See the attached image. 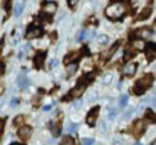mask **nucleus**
<instances>
[{
  "label": "nucleus",
  "mask_w": 156,
  "mask_h": 145,
  "mask_svg": "<svg viewBox=\"0 0 156 145\" xmlns=\"http://www.w3.org/2000/svg\"><path fill=\"white\" fill-rule=\"evenodd\" d=\"M3 90H5V84H3L2 81H0V95L3 93Z\"/></svg>",
  "instance_id": "35"
},
{
  "label": "nucleus",
  "mask_w": 156,
  "mask_h": 145,
  "mask_svg": "<svg viewBox=\"0 0 156 145\" xmlns=\"http://www.w3.org/2000/svg\"><path fill=\"white\" fill-rule=\"evenodd\" d=\"M95 98H97V92H90V93H89L87 101H90V102H92V101H95Z\"/></svg>",
  "instance_id": "28"
},
{
  "label": "nucleus",
  "mask_w": 156,
  "mask_h": 145,
  "mask_svg": "<svg viewBox=\"0 0 156 145\" xmlns=\"http://www.w3.org/2000/svg\"><path fill=\"white\" fill-rule=\"evenodd\" d=\"M43 60H44V54H37L35 58H34L35 67H41V66H43Z\"/></svg>",
  "instance_id": "13"
},
{
  "label": "nucleus",
  "mask_w": 156,
  "mask_h": 145,
  "mask_svg": "<svg viewBox=\"0 0 156 145\" xmlns=\"http://www.w3.org/2000/svg\"><path fill=\"white\" fill-rule=\"evenodd\" d=\"M60 145H75V140L70 136H66V137H63V140H61Z\"/></svg>",
  "instance_id": "20"
},
{
  "label": "nucleus",
  "mask_w": 156,
  "mask_h": 145,
  "mask_svg": "<svg viewBox=\"0 0 156 145\" xmlns=\"http://www.w3.org/2000/svg\"><path fill=\"white\" fill-rule=\"evenodd\" d=\"M132 44H133V47L138 49V50H139V49H144V41H142V40H135Z\"/></svg>",
  "instance_id": "21"
},
{
  "label": "nucleus",
  "mask_w": 156,
  "mask_h": 145,
  "mask_svg": "<svg viewBox=\"0 0 156 145\" xmlns=\"http://www.w3.org/2000/svg\"><path fill=\"white\" fill-rule=\"evenodd\" d=\"M98 113H100V109H98V107L92 109V110H90V112L87 113L86 122H87L89 125H95V122H97V118H98Z\"/></svg>",
  "instance_id": "3"
},
{
  "label": "nucleus",
  "mask_w": 156,
  "mask_h": 145,
  "mask_svg": "<svg viewBox=\"0 0 156 145\" xmlns=\"http://www.w3.org/2000/svg\"><path fill=\"white\" fill-rule=\"evenodd\" d=\"M76 72V64L73 63V64H67V67H66V74L67 75H73Z\"/></svg>",
  "instance_id": "18"
},
{
  "label": "nucleus",
  "mask_w": 156,
  "mask_h": 145,
  "mask_svg": "<svg viewBox=\"0 0 156 145\" xmlns=\"http://www.w3.org/2000/svg\"><path fill=\"white\" fill-rule=\"evenodd\" d=\"M86 37H87V31H81V32H80V35H78V38H76V40H78V41H83V40H84Z\"/></svg>",
  "instance_id": "26"
},
{
  "label": "nucleus",
  "mask_w": 156,
  "mask_h": 145,
  "mask_svg": "<svg viewBox=\"0 0 156 145\" xmlns=\"http://www.w3.org/2000/svg\"><path fill=\"white\" fill-rule=\"evenodd\" d=\"M136 63H127L126 66H124V69H122V74L126 75V77H132V75H135V72H136Z\"/></svg>",
  "instance_id": "4"
},
{
  "label": "nucleus",
  "mask_w": 156,
  "mask_h": 145,
  "mask_svg": "<svg viewBox=\"0 0 156 145\" xmlns=\"http://www.w3.org/2000/svg\"><path fill=\"white\" fill-rule=\"evenodd\" d=\"M151 37H153V40L156 41V25L153 26V32H151Z\"/></svg>",
  "instance_id": "34"
},
{
  "label": "nucleus",
  "mask_w": 156,
  "mask_h": 145,
  "mask_svg": "<svg viewBox=\"0 0 156 145\" xmlns=\"http://www.w3.org/2000/svg\"><path fill=\"white\" fill-rule=\"evenodd\" d=\"M51 109H52V105H44V107H43L44 112H48V110H51Z\"/></svg>",
  "instance_id": "36"
},
{
  "label": "nucleus",
  "mask_w": 156,
  "mask_h": 145,
  "mask_svg": "<svg viewBox=\"0 0 156 145\" xmlns=\"http://www.w3.org/2000/svg\"><path fill=\"white\" fill-rule=\"evenodd\" d=\"M115 116H116V110H115V109H110V110H109V118L113 119Z\"/></svg>",
  "instance_id": "30"
},
{
  "label": "nucleus",
  "mask_w": 156,
  "mask_h": 145,
  "mask_svg": "<svg viewBox=\"0 0 156 145\" xmlns=\"http://www.w3.org/2000/svg\"><path fill=\"white\" fill-rule=\"evenodd\" d=\"M151 84H153V75H151V74L144 75L141 80L136 81V84H135V87H133V92H135L136 95H142Z\"/></svg>",
  "instance_id": "2"
},
{
  "label": "nucleus",
  "mask_w": 156,
  "mask_h": 145,
  "mask_svg": "<svg viewBox=\"0 0 156 145\" xmlns=\"http://www.w3.org/2000/svg\"><path fill=\"white\" fill-rule=\"evenodd\" d=\"M57 64H58V61H57V60H51V61H49V67H55Z\"/></svg>",
  "instance_id": "33"
},
{
  "label": "nucleus",
  "mask_w": 156,
  "mask_h": 145,
  "mask_svg": "<svg viewBox=\"0 0 156 145\" xmlns=\"http://www.w3.org/2000/svg\"><path fill=\"white\" fill-rule=\"evenodd\" d=\"M69 5H70V6H76V2H75V0H70Z\"/></svg>",
  "instance_id": "37"
},
{
  "label": "nucleus",
  "mask_w": 156,
  "mask_h": 145,
  "mask_svg": "<svg viewBox=\"0 0 156 145\" xmlns=\"http://www.w3.org/2000/svg\"><path fill=\"white\" fill-rule=\"evenodd\" d=\"M138 35H139L141 38H150V37H151V31L147 29V28H144V29L138 31Z\"/></svg>",
  "instance_id": "15"
},
{
  "label": "nucleus",
  "mask_w": 156,
  "mask_h": 145,
  "mask_svg": "<svg viewBox=\"0 0 156 145\" xmlns=\"http://www.w3.org/2000/svg\"><path fill=\"white\" fill-rule=\"evenodd\" d=\"M127 102H129V96H127V95H122V96L119 98V107L124 109V107L127 105Z\"/></svg>",
  "instance_id": "22"
},
{
  "label": "nucleus",
  "mask_w": 156,
  "mask_h": 145,
  "mask_svg": "<svg viewBox=\"0 0 156 145\" xmlns=\"http://www.w3.org/2000/svg\"><path fill=\"white\" fill-rule=\"evenodd\" d=\"M23 121H25V116H17V119L14 121V124H16V125H20Z\"/></svg>",
  "instance_id": "29"
},
{
  "label": "nucleus",
  "mask_w": 156,
  "mask_h": 145,
  "mask_svg": "<svg viewBox=\"0 0 156 145\" xmlns=\"http://www.w3.org/2000/svg\"><path fill=\"white\" fill-rule=\"evenodd\" d=\"M135 145H141V143H139V142H136V143H135Z\"/></svg>",
  "instance_id": "41"
},
{
  "label": "nucleus",
  "mask_w": 156,
  "mask_h": 145,
  "mask_svg": "<svg viewBox=\"0 0 156 145\" xmlns=\"http://www.w3.org/2000/svg\"><path fill=\"white\" fill-rule=\"evenodd\" d=\"M81 142H83V145H94V139H90V137H84Z\"/></svg>",
  "instance_id": "27"
},
{
  "label": "nucleus",
  "mask_w": 156,
  "mask_h": 145,
  "mask_svg": "<svg viewBox=\"0 0 156 145\" xmlns=\"http://www.w3.org/2000/svg\"><path fill=\"white\" fill-rule=\"evenodd\" d=\"M0 72H2V66H0Z\"/></svg>",
  "instance_id": "42"
},
{
  "label": "nucleus",
  "mask_w": 156,
  "mask_h": 145,
  "mask_svg": "<svg viewBox=\"0 0 156 145\" xmlns=\"http://www.w3.org/2000/svg\"><path fill=\"white\" fill-rule=\"evenodd\" d=\"M2 128H3V121H0V133H2Z\"/></svg>",
  "instance_id": "39"
},
{
  "label": "nucleus",
  "mask_w": 156,
  "mask_h": 145,
  "mask_svg": "<svg viewBox=\"0 0 156 145\" xmlns=\"http://www.w3.org/2000/svg\"><path fill=\"white\" fill-rule=\"evenodd\" d=\"M145 119L148 121V122H156V113H153V110H147L145 112Z\"/></svg>",
  "instance_id": "16"
},
{
  "label": "nucleus",
  "mask_w": 156,
  "mask_h": 145,
  "mask_svg": "<svg viewBox=\"0 0 156 145\" xmlns=\"http://www.w3.org/2000/svg\"><path fill=\"white\" fill-rule=\"evenodd\" d=\"M41 35V29L37 26H29L26 31V38H37Z\"/></svg>",
  "instance_id": "5"
},
{
  "label": "nucleus",
  "mask_w": 156,
  "mask_h": 145,
  "mask_svg": "<svg viewBox=\"0 0 156 145\" xmlns=\"http://www.w3.org/2000/svg\"><path fill=\"white\" fill-rule=\"evenodd\" d=\"M153 105L156 107V98H153Z\"/></svg>",
  "instance_id": "40"
},
{
  "label": "nucleus",
  "mask_w": 156,
  "mask_h": 145,
  "mask_svg": "<svg viewBox=\"0 0 156 145\" xmlns=\"http://www.w3.org/2000/svg\"><path fill=\"white\" fill-rule=\"evenodd\" d=\"M150 14H151V5H147V6L142 9V12L138 16V20H145Z\"/></svg>",
  "instance_id": "11"
},
{
  "label": "nucleus",
  "mask_w": 156,
  "mask_h": 145,
  "mask_svg": "<svg viewBox=\"0 0 156 145\" xmlns=\"http://www.w3.org/2000/svg\"><path fill=\"white\" fill-rule=\"evenodd\" d=\"M55 11H57V5H55L54 2H46V3L43 5V12H44V14H49V16H51V14H54Z\"/></svg>",
  "instance_id": "8"
},
{
  "label": "nucleus",
  "mask_w": 156,
  "mask_h": 145,
  "mask_svg": "<svg viewBox=\"0 0 156 145\" xmlns=\"http://www.w3.org/2000/svg\"><path fill=\"white\" fill-rule=\"evenodd\" d=\"M23 6H25V2H16V5H14V16L16 17H19L22 14Z\"/></svg>",
  "instance_id": "12"
},
{
  "label": "nucleus",
  "mask_w": 156,
  "mask_h": 145,
  "mask_svg": "<svg viewBox=\"0 0 156 145\" xmlns=\"http://www.w3.org/2000/svg\"><path fill=\"white\" fill-rule=\"evenodd\" d=\"M100 131L101 133H106V124L104 122H100Z\"/></svg>",
  "instance_id": "32"
},
{
  "label": "nucleus",
  "mask_w": 156,
  "mask_h": 145,
  "mask_svg": "<svg viewBox=\"0 0 156 145\" xmlns=\"http://www.w3.org/2000/svg\"><path fill=\"white\" fill-rule=\"evenodd\" d=\"M98 43H100V44H107V43H109V38H107L106 35H100V37H98Z\"/></svg>",
  "instance_id": "25"
},
{
  "label": "nucleus",
  "mask_w": 156,
  "mask_h": 145,
  "mask_svg": "<svg viewBox=\"0 0 156 145\" xmlns=\"http://www.w3.org/2000/svg\"><path fill=\"white\" fill-rule=\"evenodd\" d=\"M75 130H76V125H75L73 122H69V124L66 125V131H67V133H73Z\"/></svg>",
  "instance_id": "23"
},
{
  "label": "nucleus",
  "mask_w": 156,
  "mask_h": 145,
  "mask_svg": "<svg viewBox=\"0 0 156 145\" xmlns=\"http://www.w3.org/2000/svg\"><path fill=\"white\" fill-rule=\"evenodd\" d=\"M16 104H17V99H12V101H11V105H12V107H14V105H16Z\"/></svg>",
  "instance_id": "38"
},
{
  "label": "nucleus",
  "mask_w": 156,
  "mask_h": 145,
  "mask_svg": "<svg viewBox=\"0 0 156 145\" xmlns=\"http://www.w3.org/2000/svg\"><path fill=\"white\" fill-rule=\"evenodd\" d=\"M49 130L52 131V134H54V136H58V133H60V128L57 127V124H55V122H49Z\"/></svg>",
  "instance_id": "19"
},
{
  "label": "nucleus",
  "mask_w": 156,
  "mask_h": 145,
  "mask_svg": "<svg viewBox=\"0 0 156 145\" xmlns=\"http://www.w3.org/2000/svg\"><path fill=\"white\" fill-rule=\"evenodd\" d=\"M31 134H32V128H31V127H28V125L20 127V130H19V136H20L22 139H28V137H31Z\"/></svg>",
  "instance_id": "7"
},
{
  "label": "nucleus",
  "mask_w": 156,
  "mask_h": 145,
  "mask_svg": "<svg viewBox=\"0 0 156 145\" xmlns=\"http://www.w3.org/2000/svg\"><path fill=\"white\" fill-rule=\"evenodd\" d=\"M132 133H133L136 137H139V136L144 133V122H142V121H136V122L133 124V127H132Z\"/></svg>",
  "instance_id": "6"
},
{
  "label": "nucleus",
  "mask_w": 156,
  "mask_h": 145,
  "mask_svg": "<svg viewBox=\"0 0 156 145\" xmlns=\"http://www.w3.org/2000/svg\"><path fill=\"white\" fill-rule=\"evenodd\" d=\"M112 78H113L112 74H106V75L103 77V83H104V84H109V83H112Z\"/></svg>",
  "instance_id": "24"
},
{
  "label": "nucleus",
  "mask_w": 156,
  "mask_h": 145,
  "mask_svg": "<svg viewBox=\"0 0 156 145\" xmlns=\"http://www.w3.org/2000/svg\"><path fill=\"white\" fill-rule=\"evenodd\" d=\"M132 113H133V110H129V112H126V113H124V116H122V119H129V118L132 116Z\"/></svg>",
  "instance_id": "31"
},
{
  "label": "nucleus",
  "mask_w": 156,
  "mask_h": 145,
  "mask_svg": "<svg viewBox=\"0 0 156 145\" xmlns=\"http://www.w3.org/2000/svg\"><path fill=\"white\" fill-rule=\"evenodd\" d=\"M84 89H86V87H84V84L76 86L75 89H72V90H70V96H72V98H78V96H81V93L84 92Z\"/></svg>",
  "instance_id": "9"
},
{
  "label": "nucleus",
  "mask_w": 156,
  "mask_h": 145,
  "mask_svg": "<svg viewBox=\"0 0 156 145\" xmlns=\"http://www.w3.org/2000/svg\"><path fill=\"white\" fill-rule=\"evenodd\" d=\"M126 12H127V5H126V3H122V2L110 3V5L106 8V16H107L109 19H113V20L121 19Z\"/></svg>",
  "instance_id": "1"
},
{
  "label": "nucleus",
  "mask_w": 156,
  "mask_h": 145,
  "mask_svg": "<svg viewBox=\"0 0 156 145\" xmlns=\"http://www.w3.org/2000/svg\"><path fill=\"white\" fill-rule=\"evenodd\" d=\"M145 57H147L148 61H153L156 58V47L154 46H148L147 50H145Z\"/></svg>",
  "instance_id": "10"
},
{
  "label": "nucleus",
  "mask_w": 156,
  "mask_h": 145,
  "mask_svg": "<svg viewBox=\"0 0 156 145\" xmlns=\"http://www.w3.org/2000/svg\"><path fill=\"white\" fill-rule=\"evenodd\" d=\"M78 55H80V52H70V54L66 57V63L72 64V61H75V60L78 58Z\"/></svg>",
  "instance_id": "17"
},
{
  "label": "nucleus",
  "mask_w": 156,
  "mask_h": 145,
  "mask_svg": "<svg viewBox=\"0 0 156 145\" xmlns=\"http://www.w3.org/2000/svg\"><path fill=\"white\" fill-rule=\"evenodd\" d=\"M12 145H19V143H12Z\"/></svg>",
  "instance_id": "43"
},
{
  "label": "nucleus",
  "mask_w": 156,
  "mask_h": 145,
  "mask_svg": "<svg viewBox=\"0 0 156 145\" xmlns=\"http://www.w3.org/2000/svg\"><path fill=\"white\" fill-rule=\"evenodd\" d=\"M17 81H19V87H20L22 90H23V89H26V87L29 86V81H28V80H26V78H25L23 75H20Z\"/></svg>",
  "instance_id": "14"
}]
</instances>
